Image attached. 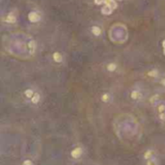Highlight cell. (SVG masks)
<instances>
[{
	"label": "cell",
	"instance_id": "1",
	"mask_svg": "<svg viewBox=\"0 0 165 165\" xmlns=\"http://www.w3.org/2000/svg\"><path fill=\"white\" fill-rule=\"evenodd\" d=\"M28 18H29V20L30 21H32V22H37V21H39L40 20V15L38 13H36V12H32V13H30L28 15Z\"/></svg>",
	"mask_w": 165,
	"mask_h": 165
},
{
	"label": "cell",
	"instance_id": "19",
	"mask_svg": "<svg viewBox=\"0 0 165 165\" xmlns=\"http://www.w3.org/2000/svg\"><path fill=\"white\" fill-rule=\"evenodd\" d=\"M32 161L31 160H29V159H26L23 161V165H32Z\"/></svg>",
	"mask_w": 165,
	"mask_h": 165
},
{
	"label": "cell",
	"instance_id": "18",
	"mask_svg": "<svg viewBox=\"0 0 165 165\" xmlns=\"http://www.w3.org/2000/svg\"><path fill=\"white\" fill-rule=\"evenodd\" d=\"M157 109H158V112L159 113H162V112H164L165 111V104H159V106H158V108H157Z\"/></svg>",
	"mask_w": 165,
	"mask_h": 165
},
{
	"label": "cell",
	"instance_id": "17",
	"mask_svg": "<svg viewBox=\"0 0 165 165\" xmlns=\"http://www.w3.org/2000/svg\"><path fill=\"white\" fill-rule=\"evenodd\" d=\"M159 97V96L158 95H155V96H153L151 99H150V102H152V103H153V102H156V100L158 99Z\"/></svg>",
	"mask_w": 165,
	"mask_h": 165
},
{
	"label": "cell",
	"instance_id": "23",
	"mask_svg": "<svg viewBox=\"0 0 165 165\" xmlns=\"http://www.w3.org/2000/svg\"><path fill=\"white\" fill-rule=\"evenodd\" d=\"M162 47H163L165 48V40L163 41V43H162Z\"/></svg>",
	"mask_w": 165,
	"mask_h": 165
},
{
	"label": "cell",
	"instance_id": "11",
	"mask_svg": "<svg viewBox=\"0 0 165 165\" xmlns=\"http://www.w3.org/2000/svg\"><path fill=\"white\" fill-rule=\"evenodd\" d=\"M40 95L38 93H35L34 95H33V97H31V102L33 103H38L39 102V100H40Z\"/></svg>",
	"mask_w": 165,
	"mask_h": 165
},
{
	"label": "cell",
	"instance_id": "4",
	"mask_svg": "<svg viewBox=\"0 0 165 165\" xmlns=\"http://www.w3.org/2000/svg\"><path fill=\"white\" fill-rule=\"evenodd\" d=\"M104 4L110 6L112 9L117 8V3L115 2V0H104Z\"/></svg>",
	"mask_w": 165,
	"mask_h": 165
},
{
	"label": "cell",
	"instance_id": "16",
	"mask_svg": "<svg viewBox=\"0 0 165 165\" xmlns=\"http://www.w3.org/2000/svg\"><path fill=\"white\" fill-rule=\"evenodd\" d=\"M147 165H157V162H156V159L151 158V159H149L147 161Z\"/></svg>",
	"mask_w": 165,
	"mask_h": 165
},
{
	"label": "cell",
	"instance_id": "20",
	"mask_svg": "<svg viewBox=\"0 0 165 165\" xmlns=\"http://www.w3.org/2000/svg\"><path fill=\"white\" fill-rule=\"evenodd\" d=\"M159 119L161 120V121H164V120H165V113H164V112H162V113H159Z\"/></svg>",
	"mask_w": 165,
	"mask_h": 165
},
{
	"label": "cell",
	"instance_id": "5",
	"mask_svg": "<svg viewBox=\"0 0 165 165\" xmlns=\"http://www.w3.org/2000/svg\"><path fill=\"white\" fill-rule=\"evenodd\" d=\"M91 30H92V33L95 36H100L102 34V29H100L99 26H93Z\"/></svg>",
	"mask_w": 165,
	"mask_h": 165
},
{
	"label": "cell",
	"instance_id": "7",
	"mask_svg": "<svg viewBox=\"0 0 165 165\" xmlns=\"http://www.w3.org/2000/svg\"><path fill=\"white\" fill-rule=\"evenodd\" d=\"M16 20H17V18L13 14H9L8 16L6 17V21L9 22V23H14V22H16Z\"/></svg>",
	"mask_w": 165,
	"mask_h": 165
},
{
	"label": "cell",
	"instance_id": "12",
	"mask_svg": "<svg viewBox=\"0 0 165 165\" xmlns=\"http://www.w3.org/2000/svg\"><path fill=\"white\" fill-rule=\"evenodd\" d=\"M34 94H35V93L33 92L32 89H27V90H26V91L24 92V95L26 96V97H28V99H31Z\"/></svg>",
	"mask_w": 165,
	"mask_h": 165
},
{
	"label": "cell",
	"instance_id": "9",
	"mask_svg": "<svg viewBox=\"0 0 165 165\" xmlns=\"http://www.w3.org/2000/svg\"><path fill=\"white\" fill-rule=\"evenodd\" d=\"M153 153H155V152L153 151V150H149V151H147L145 153V155H144V157H145V159H151L153 158Z\"/></svg>",
	"mask_w": 165,
	"mask_h": 165
},
{
	"label": "cell",
	"instance_id": "6",
	"mask_svg": "<svg viewBox=\"0 0 165 165\" xmlns=\"http://www.w3.org/2000/svg\"><path fill=\"white\" fill-rule=\"evenodd\" d=\"M112 11H113V9H112L111 7L108 6V5H105L102 9V12L103 15H110L112 13Z\"/></svg>",
	"mask_w": 165,
	"mask_h": 165
},
{
	"label": "cell",
	"instance_id": "14",
	"mask_svg": "<svg viewBox=\"0 0 165 165\" xmlns=\"http://www.w3.org/2000/svg\"><path fill=\"white\" fill-rule=\"evenodd\" d=\"M148 76L151 77H156L157 76H158V72H157L156 70H153V71H151V72L148 73Z\"/></svg>",
	"mask_w": 165,
	"mask_h": 165
},
{
	"label": "cell",
	"instance_id": "22",
	"mask_svg": "<svg viewBox=\"0 0 165 165\" xmlns=\"http://www.w3.org/2000/svg\"><path fill=\"white\" fill-rule=\"evenodd\" d=\"M160 83H161V84H162L163 86H165V78H163V79H162V80H161V81H160Z\"/></svg>",
	"mask_w": 165,
	"mask_h": 165
},
{
	"label": "cell",
	"instance_id": "3",
	"mask_svg": "<svg viewBox=\"0 0 165 165\" xmlns=\"http://www.w3.org/2000/svg\"><path fill=\"white\" fill-rule=\"evenodd\" d=\"M53 60L56 63H61L63 61V57H62V54L59 53V52H54L53 53Z\"/></svg>",
	"mask_w": 165,
	"mask_h": 165
},
{
	"label": "cell",
	"instance_id": "10",
	"mask_svg": "<svg viewBox=\"0 0 165 165\" xmlns=\"http://www.w3.org/2000/svg\"><path fill=\"white\" fill-rule=\"evenodd\" d=\"M28 47H29L30 51L33 53L36 49V43L34 42V41H30V42L28 43Z\"/></svg>",
	"mask_w": 165,
	"mask_h": 165
},
{
	"label": "cell",
	"instance_id": "2",
	"mask_svg": "<svg viewBox=\"0 0 165 165\" xmlns=\"http://www.w3.org/2000/svg\"><path fill=\"white\" fill-rule=\"evenodd\" d=\"M81 155H82V149L80 147L73 149L72 153H71V156H72L73 158H78V157L81 156Z\"/></svg>",
	"mask_w": 165,
	"mask_h": 165
},
{
	"label": "cell",
	"instance_id": "13",
	"mask_svg": "<svg viewBox=\"0 0 165 165\" xmlns=\"http://www.w3.org/2000/svg\"><path fill=\"white\" fill-rule=\"evenodd\" d=\"M117 69V65H116L115 63H110L108 64L107 66V70L109 71V72H114V71Z\"/></svg>",
	"mask_w": 165,
	"mask_h": 165
},
{
	"label": "cell",
	"instance_id": "15",
	"mask_svg": "<svg viewBox=\"0 0 165 165\" xmlns=\"http://www.w3.org/2000/svg\"><path fill=\"white\" fill-rule=\"evenodd\" d=\"M109 99H110V96L108 95V94H103L102 96V100L103 102H107L108 100H109Z\"/></svg>",
	"mask_w": 165,
	"mask_h": 165
},
{
	"label": "cell",
	"instance_id": "8",
	"mask_svg": "<svg viewBox=\"0 0 165 165\" xmlns=\"http://www.w3.org/2000/svg\"><path fill=\"white\" fill-rule=\"evenodd\" d=\"M130 97H131V99H132V100H138L141 97V94H140L139 91H136V90H134V91L131 92Z\"/></svg>",
	"mask_w": 165,
	"mask_h": 165
},
{
	"label": "cell",
	"instance_id": "25",
	"mask_svg": "<svg viewBox=\"0 0 165 165\" xmlns=\"http://www.w3.org/2000/svg\"><path fill=\"white\" fill-rule=\"evenodd\" d=\"M118 1H120V0H118Z\"/></svg>",
	"mask_w": 165,
	"mask_h": 165
},
{
	"label": "cell",
	"instance_id": "21",
	"mask_svg": "<svg viewBox=\"0 0 165 165\" xmlns=\"http://www.w3.org/2000/svg\"><path fill=\"white\" fill-rule=\"evenodd\" d=\"M95 3L97 5H100V4H102V3H104V0H95Z\"/></svg>",
	"mask_w": 165,
	"mask_h": 165
},
{
	"label": "cell",
	"instance_id": "24",
	"mask_svg": "<svg viewBox=\"0 0 165 165\" xmlns=\"http://www.w3.org/2000/svg\"><path fill=\"white\" fill-rule=\"evenodd\" d=\"M163 53H164V55H165V48H164V51H163Z\"/></svg>",
	"mask_w": 165,
	"mask_h": 165
}]
</instances>
